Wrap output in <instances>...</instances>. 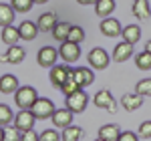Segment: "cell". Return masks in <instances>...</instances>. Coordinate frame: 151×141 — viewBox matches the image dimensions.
Returning a JSON list of instances; mask_svg holds the SVG:
<instances>
[{
    "mask_svg": "<svg viewBox=\"0 0 151 141\" xmlns=\"http://www.w3.org/2000/svg\"><path fill=\"white\" fill-rule=\"evenodd\" d=\"M133 14H135V18H139V20H147L151 16L149 0H135V2H133Z\"/></svg>",
    "mask_w": 151,
    "mask_h": 141,
    "instance_id": "obj_22",
    "label": "cell"
},
{
    "mask_svg": "<svg viewBox=\"0 0 151 141\" xmlns=\"http://www.w3.org/2000/svg\"><path fill=\"white\" fill-rule=\"evenodd\" d=\"M93 103L95 107H99V109H107L109 113H115L117 111V103L115 99H113V95L109 89H101V91H97L93 97Z\"/></svg>",
    "mask_w": 151,
    "mask_h": 141,
    "instance_id": "obj_8",
    "label": "cell"
},
{
    "mask_svg": "<svg viewBox=\"0 0 151 141\" xmlns=\"http://www.w3.org/2000/svg\"><path fill=\"white\" fill-rule=\"evenodd\" d=\"M14 14H16V12L12 10L10 4L0 2V26H2V28H4V26H12V22H14Z\"/></svg>",
    "mask_w": 151,
    "mask_h": 141,
    "instance_id": "obj_24",
    "label": "cell"
},
{
    "mask_svg": "<svg viewBox=\"0 0 151 141\" xmlns=\"http://www.w3.org/2000/svg\"><path fill=\"white\" fill-rule=\"evenodd\" d=\"M117 141H139V135L135 131H121V135H119Z\"/></svg>",
    "mask_w": 151,
    "mask_h": 141,
    "instance_id": "obj_36",
    "label": "cell"
},
{
    "mask_svg": "<svg viewBox=\"0 0 151 141\" xmlns=\"http://www.w3.org/2000/svg\"><path fill=\"white\" fill-rule=\"evenodd\" d=\"M119 105L123 107L125 111H137L141 105H143V97H139L137 93H125L121 97V101H119Z\"/></svg>",
    "mask_w": 151,
    "mask_h": 141,
    "instance_id": "obj_16",
    "label": "cell"
},
{
    "mask_svg": "<svg viewBox=\"0 0 151 141\" xmlns=\"http://www.w3.org/2000/svg\"><path fill=\"white\" fill-rule=\"evenodd\" d=\"M32 2H35V4H47L48 0H32Z\"/></svg>",
    "mask_w": 151,
    "mask_h": 141,
    "instance_id": "obj_40",
    "label": "cell"
},
{
    "mask_svg": "<svg viewBox=\"0 0 151 141\" xmlns=\"http://www.w3.org/2000/svg\"><path fill=\"white\" fill-rule=\"evenodd\" d=\"M70 70L73 69H70L69 65H55V67L50 69V75H48V77H50V83H52L57 89H60V87L65 85V81L69 79Z\"/></svg>",
    "mask_w": 151,
    "mask_h": 141,
    "instance_id": "obj_9",
    "label": "cell"
},
{
    "mask_svg": "<svg viewBox=\"0 0 151 141\" xmlns=\"http://www.w3.org/2000/svg\"><path fill=\"white\" fill-rule=\"evenodd\" d=\"M99 28H101V32H103L105 36H119L121 32H123V26H121V22L117 20V18H103L101 20V24H99Z\"/></svg>",
    "mask_w": 151,
    "mask_h": 141,
    "instance_id": "obj_13",
    "label": "cell"
},
{
    "mask_svg": "<svg viewBox=\"0 0 151 141\" xmlns=\"http://www.w3.org/2000/svg\"><path fill=\"white\" fill-rule=\"evenodd\" d=\"M73 73H75V81L79 85V89H85L95 83V73L91 67H77V69H73Z\"/></svg>",
    "mask_w": 151,
    "mask_h": 141,
    "instance_id": "obj_10",
    "label": "cell"
},
{
    "mask_svg": "<svg viewBox=\"0 0 151 141\" xmlns=\"http://www.w3.org/2000/svg\"><path fill=\"white\" fill-rule=\"evenodd\" d=\"M145 53H149V55H151V40L145 42Z\"/></svg>",
    "mask_w": 151,
    "mask_h": 141,
    "instance_id": "obj_39",
    "label": "cell"
},
{
    "mask_svg": "<svg viewBox=\"0 0 151 141\" xmlns=\"http://www.w3.org/2000/svg\"><path fill=\"white\" fill-rule=\"evenodd\" d=\"M69 42H75V45H81L83 40H85V30H83V26L79 24H73L70 26V32H69V38H67Z\"/></svg>",
    "mask_w": 151,
    "mask_h": 141,
    "instance_id": "obj_29",
    "label": "cell"
},
{
    "mask_svg": "<svg viewBox=\"0 0 151 141\" xmlns=\"http://www.w3.org/2000/svg\"><path fill=\"white\" fill-rule=\"evenodd\" d=\"M30 111H32V115H35L36 121H38V119L42 121V119H50V117H52V113H55L57 109H55V103H52L48 97H38Z\"/></svg>",
    "mask_w": 151,
    "mask_h": 141,
    "instance_id": "obj_3",
    "label": "cell"
},
{
    "mask_svg": "<svg viewBox=\"0 0 151 141\" xmlns=\"http://www.w3.org/2000/svg\"><path fill=\"white\" fill-rule=\"evenodd\" d=\"M69 32H70V24L69 22H58L57 26L52 28V36H55V40H58V42H67Z\"/></svg>",
    "mask_w": 151,
    "mask_h": 141,
    "instance_id": "obj_26",
    "label": "cell"
},
{
    "mask_svg": "<svg viewBox=\"0 0 151 141\" xmlns=\"http://www.w3.org/2000/svg\"><path fill=\"white\" fill-rule=\"evenodd\" d=\"M133 57V45H129L125 40H121L115 48H113V55H111V59L115 60V63H125Z\"/></svg>",
    "mask_w": 151,
    "mask_h": 141,
    "instance_id": "obj_14",
    "label": "cell"
},
{
    "mask_svg": "<svg viewBox=\"0 0 151 141\" xmlns=\"http://www.w3.org/2000/svg\"><path fill=\"white\" fill-rule=\"evenodd\" d=\"M87 59H89V65H91V69L93 70H103L109 67V63H111V57H109V53L101 47H95L89 55H87Z\"/></svg>",
    "mask_w": 151,
    "mask_h": 141,
    "instance_id": "obj_4",
    "label": "cell"
},
{
    "mask_svg": "<svg viewBox=\"0 0 151 141\" xmlns=\"http://www.w3.org/2000/svg\"><path fill=\"white\" fill-rule=\"evenodd\" d=\"M115 10V0H97L95 4V14L103 20V18H109Z\"/></svg>",
    "mask_w": 151,
    "mask_h": 141,
    "instance_id": "obj_20",
    "label": "cell"
},
{
    "mask_svg": "<svg viewBox=\"0 0 151 141\" xmlns=\"http://www.w3.org/2000/svg\"><path fill=\"white\" fill-rule=\"evenodd\" d=\"M65 105H67V109H69L73 115L83 113V111L87 109V105H89V95L81 89V91H77V93L65 97Z\"/></svg>",
    "mask_w": 151,
    "mask_h": 141,
    "instance_id": "obj_2",
    "label": "cell"
},
{
    "mask_svg": "<svg viewBox=\"0 0 151 141\" xmlns=\"http://www.w3.org/2000/svg\"><path fill=\"white\" fill-rule=\"evenodd\" d=\"M2 141H20V131L14 127H4V139Z\"/></svg>",
    "mask_w": 151,
    "mask_h": 141,
    "instance_id": "obj_34",
    "label": "cell"
},
{
    "mask_svg": "<svg viewBox=\"0 0 151 141\" xmlns=\"http://www.w3.org/2000/svg\"><path fill=\"white\" fill-rule=\"evenodd\" d=\"M26 57V53H24L22 47H18V45H14V47H8L6 48V53L0 57L2 63H8V65H20Z\"/></svg>",
    "mask_w": 151,
    "mask_h": 141,
    "instance_id": "obj_12",
    "label": "cell"
},
{
    "mask_svg": "<svg viewBox=\"0 0 151 141\" xmlns=\"http://www.w3.org/2000/svg\"><path fill=\"white\" fill-rule=\"evenodd\" d=\"M81 6H89V4H97V0H77Z\"/></svg>",
    "mask_w": 151,
    "mask_h": 141,
    "instance_id": "obj_38",
    "label": "cell"
},
{
    "mask_svg": "<svg viewBox=\"0 0 151 141\" xmlns=\"http://www.w3.org/2000/svg\"><path fill=\"white\" fill-rule=\"evenodd\" d=\"M135 67L141 70H151V55L149 53H139V55H135Z\"/></svg>",
    "mask_w": 151,
    "mask_h": 141,
    "instance_id": "obj_30",
    "label": "cell"
},
{
    "mask_svg": "<svg viewBox=\"0 0 151 141\" xmlns=\"http://www.w3.org/2000/svg\"><path fill=\"white\" fill-rule=\"evenodd\" d=\"M14 121V113L8 105L0 103V127H8V123Z\"/></svg>",
    "mask_w": 151,
    "mask_h": 141,
    "instance_id": "obj_28",
    "label": "cell"
},
{
    "mask_svg": "<svg viewBox=\"0 0 151 141\" xmlns=\"http://www.w3.org/2000/svg\"><path fill=\"white\" fill-rule=\"evenodd\" d=\"M119 135H121V129L115 123H107V125H103L99 129V139H103V141H117Z\"/></svg>",
    "mask_w": 151,
    "mask_h": 141,
    "instance_id": "obj_21",
    "label": "cell"
},
{
    "mask_svg": "<svg viewBox=\"0 0 151 141\" xmlns=\"http://www.w3.org/2000/svg\"><path fill=\"white\" fill-rule=\"evenodd\" d=\"M52 125H55V129H67L73 125V113H70L69 109L65 107V109H57L55 113H52Z\"/></svg>",
    "mask_w": 151,
    "mask_h": 141,
    "instance_id": "obj_11",
    "label": "cell"
},
{
    "mask_svg": "<svg viewBox=\"0 0 151 141\" xmlns=\"http://www.w3.org/2000/svg\"><path fill=\"white\" fill-rule=\"evenodd\" d=\"M18 89H20V85H18V79H16L14 75L6 73V75L0 77V93L10 95V93H16Z\"/></svg>",
    "mask_w": 151,
    "mask_h": 141,
    "instance_id": "obj_18",
    "label": "cell"
},
{
    "mask_svg": "<svg viewBox=\"0 0 151 141\" xmlns=\"http://www.w3.org/2000/svg\"><path fill=\"white\" fill-rule=\"evenodd\" d=\"M4 139V127H0V141Z\"/></svg>",
    "mask_w": 151,
    "mask_h": 141,
    "instance_id": "obj_41",
    "label": "cell"
},
{
    "mask_svg": "<svg viewBox=\"0 0 151 141\" xmlns=\"http://www.w3.org/2000/svg\"><path fill=\"white\" fill-rule=\"evenodd\" d=\"M58 60V48L55 47H42L36 53V63L45 69H52Z\"/></svg>",
    "mask_w": 151,
    "mask_h": 141,
    "instance_id": "obj_7",
    "label": "cell"
},
{
    "mask_svg": "<svg viewBox=\"0 0 151 141\" xmlns=\"http://www.w3.org/2000/svg\"><path fill=\"white\" fill-rule=\"evenodd\" d=\"M20 141H40V139H38V133H35V129H32L26 131V133H20Z\"/></svg>",
    "mask_w": 151,
    "mask_h": 141,
    "instance_id": "obj_37",
    "label": "cell"
},
{
    "mask_svg": "<svg viewBox=\"0 0 151 141\" xmlns=\"http://www.w3.org/2000/svg\"><path fill=\"white\" fill-rule=\"evenodd\" d=\"M35 123H36V119H35V115H32V111H18V113L14 115L12 127L18 129L20 133H26V131L35 129Z\"/></svg>",
    "mask_w": 151,
    "mask_h": 141,
    "instance_id": "obj_6",
    "label": "cell"
},
{
    "mask_svg": "<svg viewBox=\"0 0 151 141\" xmlns=\"http://www.w3.org/2000/svg\"><path fill=\"white\" fill-rule=\"evenodd\" d=\"M0 36H2V42L8 45V47H14V45L20 40V35H18V28H16V26H4L2 32H0Z\"/></svg>",
    "mask_w": 151,
    "mask_h": 141,
    "instance_id": "obj_23",
    "label": "cell"
},
{
    "mask_svg": "<svg viewBox=\"0 0 151 141\" xmlns=\"http://www.w3.org/2000/svg\"><path fill=\"white\" fill-rule=\"evenodd\" d=\"M10 6L14 12H28V10H32L35 2L32 0H10Z\"/></svg>",
    "mask_w": 151,
    "mask_h": 141,
    "instance_id": "obj_31",
    "label": "cell"
},
{
    "mask_svg": "<svg viewBox=\"0 0 151 141\" xmlns=\"http://www.w3.org/2000/svg\"><path fill=\"white\" fill-rule=\"evenodd\" d=\"M40 141H60V133L57 129H45L40 135H38Z\"/></svg>",
    "mask_w": 151,
    "mask_h": 141,
    "instance_id": "obj_33",
    "label": "cell"
},
{
    "mask_svg": "<svg viewBox=\"0 0 151 141\" xmlns=\"http://www.w3.org/2000/svg\"><path fill=\"white\" fill-rule=\"evenodd\" d=\"M16 28H18L20 40H35L36 35H38V26H36V22H32V20H24V22H20Z\"/></svg>",
    "mask_w": 151,
    "mask_h": 141,
    "instance_id": "obj_17",
    "label": "cell"
},
{
    "mask_svg": "<svg viewBox=\"0 0 151 141\" xmlns=\"http://www.w3.org/2000/svg\"><path fill=\"white\" fill-rule=\"evenodd\" d=\"M135 93L139 97H151V79H141L135 85Z\"/></svg>",
    "mask_w": 151,
    "mask_h": 141,
    "instance_id": "obj_32",
    "label": "cell"
},
{
    "mask_svg": "<svg viewBox=\"0 0 151 141\" xmlns=\"http://www.w3.org/2000/svg\"><path fill=\"white\" fill-rule=\"evenodd\" d=\"M36 99H38L36 89L30 87V85H24V87H20V89L14 93V103L18 105L20 111H30L32 105L36 103Z\"/></svg>",
    "mask_w": 151,
    "mask_h": 141,
    "instance_id": "obj_1",
    "label": "cell"
},
{
    "mask_svg": "<svg viewBox=\"0 0 151 141\" xmlns=\"http://www.w3.org/2000/svg\"><path fill=\"white\" fill-rule=\"evenodd\" d=\"M139 137H145V139H151V121H143L139 125Z\"/></svg>",
    "mask_w": 151,
    "mask_h": 141,
    "instance_id": "obj_35",
    "label": "cell"
},
{
    "mask_svg": "<svg viewBox=\"0 0 151 141\" xmlns=\"http://www.w3.org/2000/svg\"><path fill=\"white\" fill-rule=\"evenodd\" d=\"M58 24V18L55 12H45V14H40L38 16V20H36V26H38V30L40 32H52V28Z\"/></svg>",
    "mask_w": 151,
    "mask_h": 141,
    "instance_id": "obj_15",
    "label": "cell"
},
{
    "mask_svg": "<svg viewBox=\"0 0 151 141\" xmlns=\"http://www.w3.org/2000/svg\"><path fill=\"white\" fill-rule=\"evenodd\" d=\"M58 59L65 60V65H73V63H77V60L81 59V47L79 45H75V42H60V47H58Z\"/></svg>",
    "mask_w": 151,
    "mask_h": 141,
    "instance_id": "obj_5",
    "label": "cell"
},
{
    "mask_svg": "<svg viewBox=\"0 0 151 141\" xmlns=\"http://www.w3.org/2000/svg\"><path fill=\"white\" fill-rule=\"evenodd\" d=\"M60 91L65 93V97H69V95L81 91V89H79V85H77V81H75V73H73V70L69 73V79H67V81H65V85L60 87Z\"/></svg>",
    "mask_w": 151,
    "mask_h": 141,
    "instance_id": "obj_27",
    "label": "cell"
},
{
    "mask_svg": "<svg viewBox=\"0 0 151 141\" xmlns=\"http://www.w3.org/2000/svg\"><path fill=\"white\" fill-rule=\"evenodd\" d=\"M83 137H85V131L77 125H70L67 129H63V133H60V141H81Z\"/></svg>",
    "mask_w": 151,
    "mask_h": 141,
    "instance_id": "obj_25",
    "label": "cell"
},
{
    "mask_svg": "<svg viewBox=\"0 0 151 141\" xmlns=\"http://www.w3.org/2000/svg\"><path fill=\"white\" fill-rule=\"evenodd\" d=\"M123 40L129 42V45H137L141 38V26L139 24H127V26H123Z\"/></svg>",
    "mask_w": 151,
    "mask_h": 141,
    "instance_id": "obj_19",
    "label": "cell"
},
{
    "mask_svg": "<svg viewBox=\"0 0 151 141\" xmlns=\"http://www.w3.org/2000/svg\"><path fill=\"white\" fill-rule=\"evenodd\" d=\"M95 141H103V139H95Z\"/></svg>",
    "mask_w": 151,
    "mask_h": 141,
    "instance_id": "obj_42",
    "label": "cell"
}]
</instances>
